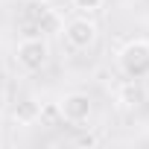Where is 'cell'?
<instances>
[{"label": "cell", "instance_id": "cell-1", "mask_svg": "<svg viewBox=\"0 0 149 149\" xmlns=\"http://www.w3.org/2000/svg\"><path fill=\"white\" fill-rule=\"evenodd\" d=\"M117 70L126 79H149V41L146 38H132L120 47L117 53Z\"/></svg>", "mask_w": 149, "mask_h": 149}, {"label": "cell", "instance_id": "cell-2", "mask_svg": "<svg viewBox=\"0 0 149 149\" xmlns=\"http://www.w3.org/2000/svg\"><path fill=\"white\" fill-rule=\"evenodd\" d=\"M50 61V44L41 35H26L24 41H18L15 47V64L24 73H38L44 70Z\"/></svg>", "mask_w": 149, "mask_h": 149}, {"label": "cell", "instance_id": "cell-3", "mask_svg": "<svg viewBox=\"0 0 149 149\" xmlns=\"http://www.w3.org/2000/svg\"><path fill=\"white\" fill-rule=\"evenodd\" d=\"M61 35H64V44L70 50H91L100 38V26L88 15H79V18H70L61 26Z\"/></svg>", "mask_w": 149, "mask_h": 149}, {"label": "cell", "instance_id": "cell-4", "mask_svg": "<svg viewBox=\"0 0 149 149\" xmlns=\"http://www.w3.org/2000/svg\"><path fill=\"white\" fill-rule=\"evenodd\" d=\"M58 114H61V120L70 123V126H82V123L91 120L94 102H91V97H88L85 91H67V94L58 100Z\"/></svg>", "mask_w": 149, "mask_h": 149}, {"label": "cell", "instance_id": "cell-5", "mask_svg": "<svg viewBox=\"0 0 149 149\" xmlns=\"http://www.w3.org/2000/svg\"><path fill=\"white\" fill-rule=\"evenodd\" d=\"M117 100H120L126 108H140V105L146 102V91H143V85H140L137 79H126V85L117 91Z\"/></svg>", "mask_w": 149, "mask_h": 149}, {"label": "cell", "instance_id": "cell-6", "mask_svg": "<svg viewBox=\"0 0 149 149\" xmlns=\"http://www.w3.org/2000/svg\"><path fill=\"white\" fill-rule=\"evenodd\" d=\"M38 111H41V105L35 102V100H24V102H18V108H15V123L18 126H35L38 123Z\"/></svg>", "mask_w": 149, "mask_h": 149}, {"label": "cell", "instance_id": "cell-7", "mask_svg": "<svg viewBox=\"0 0 149 149\" xmlns=\"http://www.w3.org/2000/svg\"><path fill=\"white\" fill-rule=\"evenodd\" d=\"M58 120H61L58 102H50V105H44V108L38 111V123H44V126H53V123H58Z\"/></svg>", "mask_w": 149, "mask_h": 149}, {"label": "cell", "instance_id": "cell-8", "mask_svg": "<svg viewBox=\"0 0 149 149\" xmlns=\"http://www.w3.org/2000/svg\"><path fill=\"white\" fill-rule=\"evenodd\" d=\"M70 3H73V9H79L82 15H94V12L102 9L105 0H70Z\"/></svg>", "mask_w": 149, "mask_h": 149}, {"label": "cell", "instance_id": "cell-9", "mask_svg": "<svg viewBox=\"0 0 149 149\" xmlns=\"http://www.w3.org/2000/svg\"><path fill=\"white\" fill-rule=\"evenodd\" d=\"M6 111V94H3V88H0V114Z\"/></svg>", "mask_w": 149, "mask_h": 149}, {"label": "cell", "instance_id": "cell-10", "mask_svg": "<svg viewBox=\"0 0 149 149\" xmlns=\"http://www.w3.org/2000/svg\"><path fill=\"white\" fill-rule=\"evenodd\" d=\"M3 140H6V134H3V126H0V146H3Z\"/></svg>", "mask_w": 149, "mask_h": 149}, {"label": "cell", "instance_id": "cell-11", "mask_svg": "<svg viewBox=\"0 0 149 149\" xmlns=\"http://www.w3.org/2000/svg\"><path fill=\"white\" fill-rule=\"evenodd\" d=\"M32 3H53V0H32Z\"/></svg>", "mask_w": 149, "mask_h": 149}]
</instances>
